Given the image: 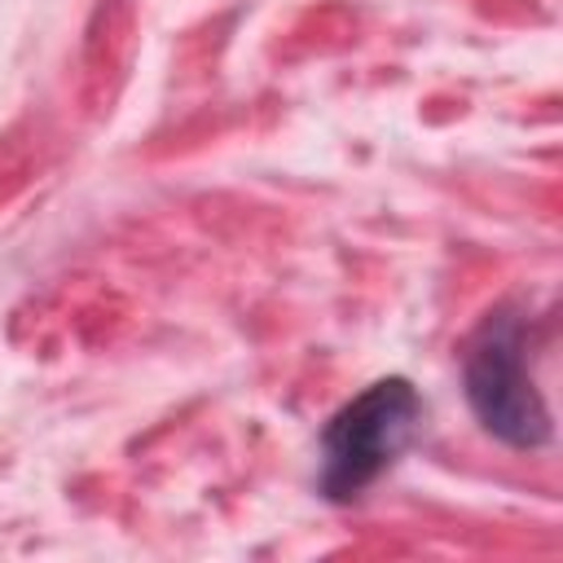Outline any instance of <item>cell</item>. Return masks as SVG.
<instances>
[{"mask_svg":"<svg viewBox=\"0 0 563 563\" xmlns=\"http://www.w3.org/2000/svg\"><path fill=\"white\" fill-rule=\"evenodd\" d=\"M462 383L471 413L488 435L510 449L550 444V409L528 369V321L515 308H493L462 356Z\"/></svg>","mask_w":563,"mask_h":563,"instance_id":"cell-1","label":"cell"},{"mask_svg":"<svg viewBox=\"0 0 563 563\" xmlns=\"http://www.w3.org/2000/svg\"><path fill=\"white\" fill-rule=\"evenodd\" d=\"M422 422V396L409 378H378L352 396L321 427V475L317 488L330 501L361 497L413 440Z\"/></svg>","mask_w":563,"mask_h":563,"instance_id":"cell-2","label":"cell"}]
</instances>
